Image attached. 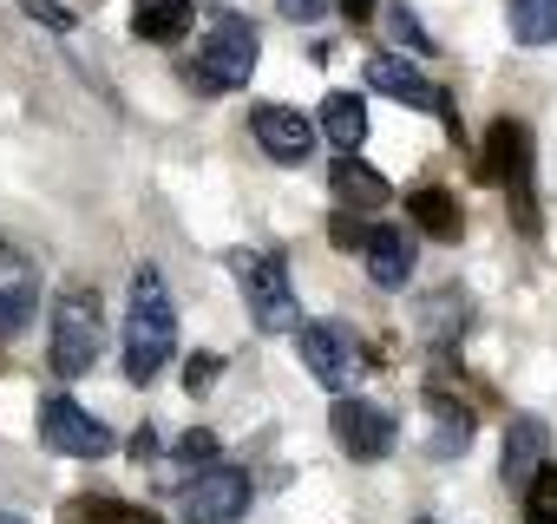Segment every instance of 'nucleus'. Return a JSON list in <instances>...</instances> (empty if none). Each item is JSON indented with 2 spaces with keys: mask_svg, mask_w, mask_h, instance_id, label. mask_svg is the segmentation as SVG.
Here are the masks:
<instances>
[{
  "mask_svg": "<svg viewBox=\"0 0 557 524\" xmlns=\"http://www.w3.org/2000/svg\"><path fill=\"white\" fill-rule=\"evenodd\" d=\"M230 276L249 302V322L262 335H296L302 328V302L289 289V270H283V255H269V249H236L230 255Z\"/></svg>",
  "mask_w": 557,
  "mask_h": 524,
  "instance_id": "f03ea898",
  "label": "nucleus"
},
{
  "mask_svg": "<svg viewBox=\"0 0 557 524\" xmlns=\"http://www.w3.org/2000/svg\"><path fill=\"white\" fill-rule=\"evenodd\" d=\"M40 446L60 452V459H106V452H112V433H106V420H92L79 400L53 394V400H40Z\"/></svg>",
  "mask_w": 557,
  "mask_h": 524,
  "instance_id": "6e6552de",
  "label": "nucleus"
},
{
  "mask_svg": "<svg viewBox=\"0 0 557 524\" xmlns=\"http://www.w3.org/2000/svg\"><path fill=\"white\" fill-rule=\"evenodd\" d=\"M335 8H342V14H348V21H355V27H361V21H368V14H374V0H335Z\"/></svg>",
  "mask_w": 557,
  "mask_h": 524,
  "instance_id": "c756f323",
  "label": "nucleus"
},
{
  "mask_svg": "<svg viewBox=\"0 0 557 524\" xmlns=\"http://www.w3.org/2000/svg\"><path fill=\"white\" fill-rule=\"evenodd\" d=\"M151 452H158V433H151V426H138V433H132V459H138V465H145V459H151Z\"/></svg>",
  "mask_w": 557,
  "mask_h": 524,
  "instance_id": "c85d7f7f",
  "label": "nucleus"
},
{
  "mask_svg": "<svg viewBox=\"0 0 557 524\" xmlns=\"http://www.w3.org/2000/svg\"><path fill=\"white\" fill-rule=\"evenodd\" d=\"M329 184H335V197H342L348 210H381V203H394L387 177H381L374 164H361L355 151H342V158L329 164Z\"/></svg>",
  "mask_w": 557,
  "mask_h": 524,
  "instance_id": "2eb2a0df",
  "label": "nucleus"
},
{
  "mask_svg": "<svg viewBox=\"0 0 557 524\" xmlns=\"http://www.w3.org/2000/svg\"><path fill=\"white\" fill-rule=\"evenodd\" d=\"M249 511V472L243 465H203L184 485V517L190 524H236Z\"/></svg>",
  "mask_w": 557,
  "mask_h": 524,
  "instance_id": "1a4fd4ad",
  "label": "nucleus"
},
{
  "mask_svg": "<svg viewBox=\"0 0 557 524\" xmlns=\"http://www.w3.org/2000/svg\"><path fill=\"white\" fill-rule=\"evenodd\" d=\"M426 420H433V439H426V452H433V459H459V452L472 446V413H466L459 400L426 394Z\"/></svg>",
  "mask_w": 557,
  "mask_h": 524,
  "instance_id": "f3484780",
  "label": "nucleus"
},
{
  "mask_svg": "<svg viewBox=\"0 0 557 524\" xmlns=\"http://www.w3.org/2000/svg\"><path fill=\"white\" fill-rule=\"evenodd\" d=\"M524 504H531V524H557V465H544V472L531 478Z\"/></svg>",
  "mask_w": 557,
  "mask_h": 524,
  "instance_id": "4be33fe9",
  "label": "nucleus"
},
{
  "mask_svg": "<svg viewBox=\"0 0 557 524\" xmlns=\"http://www.w3.org/2000/svg\"><path fill=\"white\" fill-rule=\"evenodd\" d=\"M544 452H550V433H544V420L518 413V420H511V433H505V465H498V478H505L511 491H531V478L550 465Z\"/></svg>",
  "mask_w": 557,
  "mask_h": 524,
  "instance_id": "f8f14e48",
  "label": "nucleus"
},
{
  "mask_svg": "<svg viewBox=\"0 0 557 524\" xmlns=\"http://www.w3.org/2000/svg\"><path fill=\"white\" fill-rule=\"evenodd\" d=\"M296 354H302L309 380L329 387V394H348V380L361 374V341L342 322H302L296 328Z\"/></svg>",
  "mask_w": 557,
  "mask_h": 524,
  "instance_id": "423d86ee",
  "label": "nucleus"
},
{
  "mask_svg": "<svg viewBox=\"0 0 557 524\" xmlns=\"http://www.w3.org/2000/svg\"><path fill=\"white\" fill-rule=\"evenodd\" d=\"M275 8H283V21H302L309 27V21H322L335 8V0H275Z\"/></svg>",
  "mask_w": 557,
  "mask_h": 524,
  "instance_id": "393cba45",
  "label": "nucleus"
},
{
  "mask_svg": "<svg viewBox=\"0 0 557 524\" xmlns=\"http://www.w3.org/2000/svg\"><path fill=\"white\" fill-rule=\"evenodd\" d=\"M420 524H440V517H420Z\"/></svg>",
  "mask_w": 557,
  "mask_h": 524,
  "instance_id": "2f4dec72",
  "label": "nucleus"
},
{
  "mask_svg": "<svg viewBox=\"0 0 557 524\" xmlns=\"http://www.w3.org/2000/svg\"><path fill=\"white\" fill-rule=\"evenodd\" d=\"M256 53H262V47H256V27L236 21V14H223L216 34L197 47V86H203V92H236V86H249Z\"/></svg>",
  "mask_w": 557,
  "mask_h": 524,
  "instance_id": "39448f33",
  "label": "nucleus"
},
{
  "mask_svg": "<svg viewBox=\"0 0 557 524\" xmlns=\"http://www.w3.org/2000/svg\"><path fill=\"white\" fill-rule=\"evenodd\" d=\"M329 433H335V446L348 459H387L400 446V420L381 400H355V394H342L329 407Z\"/></svg>",
  "mask_w": 557,
  "mask_h": 524,
  "instance_id": "0eeeda50",
  "label": "nucleus"
},
{
  "mask_svg": "<svg viewBox=\"0 0 557 524\" xmlns=\"http://www.w3.org/2000/svg\"><path fill=\"white\" fill-rule=\"evenodd\" d=\"M479 177H485V184H505V197L518 203V229H537V210H531V132H524L518 118H498V125L485 132Z\"/></svg>",
  "mask_w": 557,
  "mask_h": 524,
  "instance_id": "20e7f679",
  "label": "nucleus"
},
{
  "mask_svg": "<svg viewBox=\"0 0 557 524\" xmlns=\"http://www.w3.org/2000/svg\"><path fill=\"white\" fill-rule=\"evenodd\" d=\"M0 524H27V517H14V511H0Z\"/></svg>",
  "mask_w": 557,
  "mask_h": 524,
  "instance_id": "7c9ffc66",
  "label": "nucleus"
},
{
  "mask_svg": "<svg viewBox=\"0 0 557 524\" xmlns=\"http://www.w3.org/2000/svg\"><path fill=\"white\" fill-rule=\"evenodd\" d=\"M249 125H256V145H262L275 164H302V158L315 151V125H309L302 112H289V105H256Z\"/></svg>",
  "mask_w": 557,
  "mask_h": 524,
  "instance_id": "9b49d317",
  "label": "nucleus"
},
{
  "mask_svg": "<svg viewBox=\"0 0 557 524\" xmlns=\"http://www.w3.org/2000/svg\"><path fill=\"white\" fill-rule=\"evenodd\" d=\"M177 465H216V433L190 426V433L177 439Z\"/></svg>",
  "mask_w": 557,
  "mask_h": 524,
  "instance_id": "b1692460",
  "label": "nucleus"
},
{
  "mask_svg": "<svg viewBox=\"0 0 557 524\" xmlns=\"http://www.w3.org/2000/svg\"><path fill=\"white\" fill-rule=\"evenodd\" d=\"M171 354H177V309H171L164 276L145 262L132 276V309H125V380L151 387Z\"/></svg>",
  "mask_w": 557,
  "mask_h": 524,
  "instance_id": "f257e3e1",
  "label": "nucleus"
},
{
  "mask_svg": "<svg viewBox=\"0 0 557 524\" xmlns=\"http://www.w3.org/2000/svg\"><path fill=\"white\" fill-rule=\"evenodd\" d=\"M21 8H27L34 21H47L53 34H66V27H73V14H66V8H53V0H21Z\"/></svg>",
  "mask_w": 557,
  "mask_h": 524,
  "instance_id": "bb28decb",
  "label": "nucleus"
},
{
  "mask_svg": "<svg viewBox=\"0 0 557 524\" xmlns=\"http://www.w3.org/2000/svg\"><path fill=\"white\" fill-rule=\"evenodd\" d=\"M387 27H394V40H407L413 53H426V27H420V14L407 8V0H394V8H387Z\"/></svg>",
  "mask_w": 557,
  "mask_h": 524,
  "instance_id": "5701e85b",
  "label": "nucleus"
},
{
  "mask_svg": "<svg viewBox=\"0 0 557 524\" xmlns=\"http://www.w3.org/2000/svg\"><path fill=\"white\" fill-rule=\"evenodd\" d=\"M210 380H216V354H190V367H184V387H190V394H203Z\"/></svg>",
  "mask_w": 557,
  "mask_h": 524,
  "instance_id": "a878e982",
  "label": "nucleus"
},
{
  "mask_svg": "<svg viewBox=\"0 0 557 524\" xmlns=\"http://www.w3.org/2000/svg\"><path fill=\"white\" fill-rule=\"evenodd\" d=\"M34 309H40V283H34V270H27L14 249H0V341L21 335V328L34 322Z\"/></svg>",
  "mask_w": 557,
  "mask_h": 524,
  "instance_id": "ddd939ff",
  "label": "nucleus"
},
{
  "mask_svg": "<svg viewBox=\"0 0 557 524\" xmlns=\"http://www.w3.org/2000/svg\"><path fill=\"white\" fill-rule=\"evenodd\" d=\"M322 132L335 138V151H361V138H368V105H361L355 92H329V99H322Z\"/></svg>",
  "mask_w": 557,
  "mask_h": 524,
  "instance_id": "6ab92c4d",
  "label": "nucleus"
},
{
  "mask_svg": "<svg viewBox=\"0 0 557 524\" xmlns=\"http://www.w3.org/2000/svg\"><path fill=\"white\" fill-rule=\"evenodd\" d=\"M106 348V315H99V296L92 289H60L53 302V374L60 380H79Z\"/></svg>",
  "mask_w": 557,
  "mask_h": 524,
  "instance_id": "7ed1b4c3",
  "label": "nucleus"
},
{
  "mask_svg": "<svg viewBox=\"0 0 557 524\" xmlns=\"http://www.w3.org/2000/svg\"><path fill=\"white\" fill-rule=\"evenodd\" d=\"M407 216H413L433 242H459V229H466V216H459V197H453V190H413V197H407Z\"/></svg>",
  "mask_w": 557,
  "mask_h": 524,
  "instance_id": "a211bd4d",
  "label": "nucleus"
},
{
  "mask_svg": "<svg viewBox=\"0 0 557 524\" xmlns=\"http://www.w3.org/2000/svg\"><path fill=\"white\" fill-rule=\"evenodd\" d=\"M511 40L518 47H550L557 40V0H511Z\"/></svg>",
  "mask_w": 557,
  "mask_h": 524,
  "instance_id": "412c9836",
  "label": "nucleus"
},
{
  "mask_svg": "<svg viewBox=\"0 0 557 524\" xmlns=\"http://www.w3.org/2000/svg\"><path fill=\"white\" fill-rule=\"evenodd\" d=\"M361 255H368V276H374V289H407V276H413V236H407V229H394V223L368 229Z\"/></svg>",
  "mask_w": 557,
  "mask_h": 524,
  "instance_id": "4468645a",
  "label": "nucleus"
},
{
  "mask_svg": "<svg viewBox=\"0 0 557 524\" xmlns=\"http://www.w3.org/2000/svg\"><path fill=\"white\" fill-rule=\"evenodd\" d=\"M190 0H132V34L151 47H177L190 34Z\"/></svg>",
  "mask_w": 557,
  "mask_h": 524,
  "instance_id": "dca6fc26",
  "label": "nucleus"
},
{
  "mask_svg": "<svg viewBox=\"0 0 557 524\" xmlns=\"http://www.w3.org/2000/svg\"><path fill=\"white\" fill-rule=\"evenodd\" d=\"M66 524H164V517L145 504H125V498H73Z\"/></svg>",
  "mask_w": 557,
  "mask_h": 524,
  "instance_id": "aec40b11",
  "label": "nucleus"
},
{
  "mask_svg": "<svg viewBox=\"0 0 557 524\" xmlns=\"http://www.w3.org/2000/svg\"><path fill=\"white\" fill-rule=\"evenodd\" d=\"M335 242H342V249H361V242H368V223H355V216L342 210V216H335Z\"/></svg>",
  "mask_w": 557,
  "mask_h": 524,
  "instance_id": "cd10ccee",
  "label": "nucleus"
},
{
  "mask_svg": "<svg viewBox=\"0 0 557 524\" xmlns=\"http://www.w3.org/2000/svg\"><path fill=\"white\" fill-rule=\"evenodd\" d=\"M368 86H374V92H387V99H400V105H413V112H440V118L453 125L446 92H440L413 60H400V53H374V60H368Z\"/></svg>",
  "mask_w": 557,
  "mask_h": 524,
  "instance_id": "9d476101",
  "label": "nucleus"
}]
</instances>
